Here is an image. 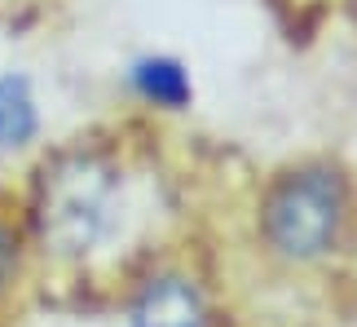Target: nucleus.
Masks as SVG:
<instances>
[{
	"label": "nucleus",
	"instance_id": "nucleus-1",
	"mask_svg": "<svg viewBox=\"0 0 357 327\" xmlns=\"http://www.w3.org/2000/svg\"><path fill=\"white\" fill-rule=\"evenodd\" d=\"M119 203V168L93 151L53 155L31 186V226L53 256H84L106 239Z\"/></svg>",
	"mask_w": 357,
	"mask_h": 327
},
{
	"label": "nucleus",
	"instance_id": "nucleus-2",
	"mask_svg": "<svg viewBox=\"0 0 357 327\" xmlns=\"http://www.w3.org/2000/svg\"><path fill=\"white\" fill-rule=\"evenodd\" d=\"M349 217V186L326 164L282 173L260 203V230L269 248H278L291 261H313L340 243Z\"/></svg>",
	"mask_w": 357,
	"mask_h": 327
},
{
	"label": "nucleus",
	"instance_id": "nucleus-3",
	"mask_svg": "<svg viewBox=\"0 0 357 327\" xmlns=\"http://www.w3.org/2000/svg\"><path fill=\"white\" fill-rule=\"evenodd\" d=\"M132 327H203V301L185 279H155L132 310Z\"/></svg>",
	"mask_w": 357,
	"mask_h": 327
},
{
	"label": "nucleus",
	"instance_id": "nucleus-4",
	"mask_svg": "<svg viewBox=\"0 0 357 327\" xmlns=\"http://www.w3.org/2000/svg\"><path fill=\"white\" fill-rule=\"evenodd\" d=\"M36 133H40V111H36L31 80L5 71L0 75V151H18Z\"/></svg>",
	"mask_w": 357,
	"mask_h": 327
},
{
	"label": "nucleus",
	"instance_id": "nucleus-5",
	"mask_svg": "<svg viewBox=\"0 0 357 327\" xmlns=\"http://www.w3.org/2000/svg\"><path fill=\"white\" fill-rule=\"evenodd\" d=\"M128 80H132L137 98L155 102V106H163V111H181V106L195 98V85H190L185 66L176 58H137Z\"/></svg>",
	"mask_w": 357,
	"mask_h": 327
},
{
	"label": "nucleus",
	"instance_id": "nucleus-6",
	"mask_svg": "<svg viewBox=\"0 0 357 327\" xmlns=\"http://www.w3.org/2000/svg\"><path fill=\"white\" fill-rule=\"evenodd\" d=\"M13 275H18V235L0 221V296L9 292V283Z\"/></svg>",
	"mask_w": 357,
	"mask_h": 327
}]
</instances>
